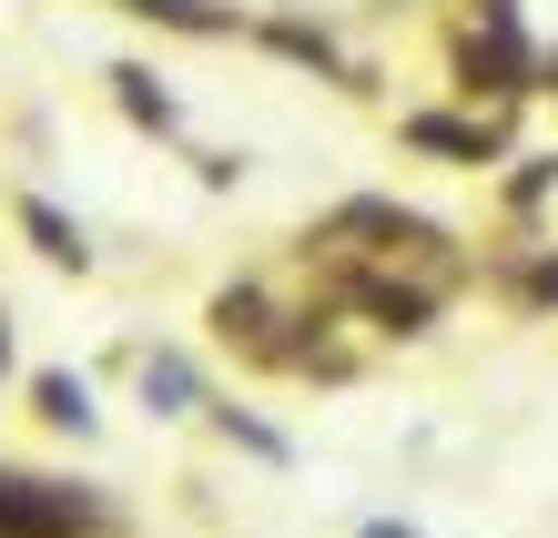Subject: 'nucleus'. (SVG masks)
Returning a JSON list of instances; mask_svg holds the SVG:
<instances>
[{
	"mask_svg": "<svg viewBox=\"0 0 558 538\" xmlns=\"http://www.w3.org/2000/svg\"><path fill=\"white\" fill-rule=\"evenodd\" d=\"M92 498L51 488V478H0V538H82Z\"/></svg>",
	"mask_w": 558,
	"mask_h": 538,
	"instance_id": "obj_1",
	"label": "nucleus"
},
{
	"mask_svg": "<svg viewBox=\"0 0 558 538\" xmlns=\"http://www.w3.org/2000/svg\"><path fill=\"white\" fill-rule=\"evenodd\" d=\"M41 417H51V427H92V407H82L72 376H41Z\"/></svg>",
	"mask_w": 558,
	"mask_h": 538,
	"instance_id": "obj_2",
	"label": "nucleus"
}]
</instances>
